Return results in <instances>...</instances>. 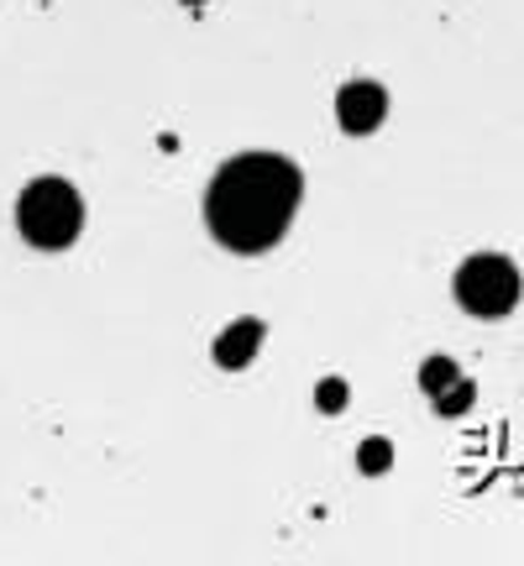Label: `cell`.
Wrapping results in <instances>:
<instances>
[{
	"mask_svg": "<svg viewBox=\"0 0 524 566\" xmlns=\"http://www.w3.org/2000/svg\"><path fill=\"white\" fill-rule=\"evenodd\" d=\"M300 168L279 153H242L210 179L205 221L231 252H268L300 210Z\"/></svg>",
	"mask_w": 524,
	"mask_h": 566,
	"instance_id": "1",
	"label": "cell"
},
{
	"mask_svg": "<svg viewBox=\"0 0 524 566\" xmlns=\"http://www.w3.org/2000/svg\"><path fill=\"white\" fill-rule=\"evenodd\" d=\"M17 226L32 247H48V252H53V247H69L84 226V205H80V195H74V184L69 179H32L21 189Z\"/></svg>",
	"mask_w": 524,
	"mask_h": 566,
	"instance_id": "2",
	"label": "cell"
},
{
	"mask_svg": "<svg viewBox=\"0 0 524 566\" xmlns=\"http://www.w3.org/2000/svg\"><path fill=\"white\" fill-rule=\"evenodd\" d=\"M457 300L472 310L478 321H499L520 304V268L499 258V252H478L457 268Z\"/></svg>",
	"mask_w": 524,
	"mask_h": 566,
	"instance_id": "3",
	"label": "cell"
},
{
	"mask_svg": "<svg viewBox=\"0 0 524 566\" xmlns=\"http://www.w3.org/2000/svg\"><path fill=\"white\" fill-rule=\"evenodd\" d=\"M384 116H388V95L378 90V84L357 80V84H346L342 95H336V122H342L352 137L378 132V126H384Z\"/></svg>",
	"mask_w": 524,
	"mask_h": 566,
	"instance_id": "4",
	"label": "cell"
},
{
	"mask_svg": "<svg viewBox=\"0 0 524 566\" xmlns=\"http://www.w3.org/2000/svg\"><path fill=\"white\" fill-rule=\"evenodd\" d=\"M258 346H262V325L258 321H237L216 336V363L221 367H247L252 357H258Z\"/></svg>",
	"mask_w": 524,
	"mask_h": 566,
	"instance_id": "5",
	"label": "cell"
},
{
	"mask_svg": "<svg viewBox=\"0 0 524 566\" xmlns=\"http://www.w3.org/2000/svg\"><path fill=\"white\" fill-rule=\"evenodd\" d=\"M457 378H462V373H457V363H451V357H430V363L420 367V384L430 388V394H441V388H451Z\"/></svg>",
	"mask_w": 524,
	"mask_h": 566,
	"instance_id": "6",
	"label": "cell"
},
{
	"mask_svg": "<svg viewBox=\"0 0 524 566\" xmlns=\"http://www.w3.org/2000/svg\"><path fill=\"white\" fill-rule=\"evenodd\" d=\"M467 405H472V384H462V378L436 394V409H441V415H457V409H467Z\"/></svg>",
	"mask_w": 524,
	"mask_h": 566,
	"instance_id": "7",
	"label": "cell"
},
{
	"mask_svg": "<svg viewBox=\"0 0 524 566\" xmlns=\"http://www.w3.org/2000/svg\"><path fill=\"white\" fill-rule=\"evenodd\" d=\"M388 462H394V451H388L384 441H367L363 446V472H384Z\"/></svg>",
	"mask_w": 524,
	"mask_h": 566,
	"instance_id": "8",
	"label": "cell"
},
{
	"mask_svg": "<svg viewBox=\"0 0 524 566\" xmlns=\"http://www.w3.org/2000/svg\"><path fill=\"white\" fill-rule=\"evenodd\" d=\"M346 405V384H321V409L331 415V409Z\"/></svg>",
	"mask_w": 524,
	"mask_h": 566,
	"instance_id": "9",
	"label": "cell"
}]
</instances>
